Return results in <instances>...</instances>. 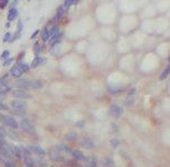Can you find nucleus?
<instances>
[{
	"label": "nucleus",
	"mask_w": 170,
	"mask_h": 167,
	"mask_svg": "<svg viewBox=\"0 0 170 167\" xmlns=\"http://www.w3.org/2000/svg\"><path fill=\"white\" fill-rule=\"evenodd\" d=\"M0 123H2L4 126H7V127L11 128V129H17L18 128V123L13 117L8 116V115H4L1 113H0Z\"/></svg>",
	"instance_id": "nucleus-1"
},
{
	"label": "nucleus",
	"mask_w": 170,
	"mask_h": 167,
	"mask_svg": "<svg viewBox=\"0 0 170 167\" xmlns=\"http://www.w3.org/2000/svg\"><path fill=\"white\" fill-rule=\"evenodd\" d=\"M20 127L21 129L26 132L27 134H30V135H35L36 134V128H35V125L27 118H24L21 119L20 121Z\"/></svg>",
	"instance_id": "nucleus-2"
},
{
	"label": "nucleus",
	"mask_w": 170,
	"mask_h": 167,
	"mask_svg": "<svg viewBox=\"0 0 170 167\" xmlns=\"http://www.w3.org/2000/svg\"><path fill=\"white\" fill-rule=\"evenodd\" d=\"M78 144H80V146H82L83 148H86V149H91V148H94V147H95L94 140L91 139L89 137H82L81 139L78 140Z\"/></svg>",
	"instance_id": "nucleus-3"
},
{
	"label": "nucleus",
	"mask_w": 170,
	"mask_h": 167,
	"mask_svg": "<svg viewBox=\"0 0 170 167\" xmlns=\"http://www.w3.org/2000/svg\"><path fill=\"white\" fill-rule=\"evenodd\" d=\"M109 113L114 118H120L123 114V108L118 106V105H111L110 108H109Z\"/></svg>",
	"instance_id": "nucleus-4"
},
{
	"label": "nucleus",
	"mask_w": 170,
	"mask_h": 167,
	"mask_svg": "<svg viewBox=\"0 0 170 167\" xmlns=\"http://www.w3.org/2000/svg\"><path fill=\"white\" fill-rule=\"evenodd\" d=\"M10 107L13 108L15 110H18V112H24L27 107V105H26L25 101H22V100H19V99H13L11 103H10Z\"/></svg>",
	"instance_id": "nucleus-5"
},
{
	"label": "nucleus",
	"mask_w": 170,
	"mask_h": 167,
	"mask_svg": "<svg viewBox=\"0 0 170 167\" xmlns=\"http://www.w3.org/2000/svg\"><path fill=\"white\" fill-rule=\"evenodd\" d=\"M13 96L16 98V99H28V98H30V95L28 94L27 92H25L24 89H15V90H13Z\"/></svg>",
	"instance_id": "nucleus-6"
},
{
	"label": "nucleus",
	"mask_w": 170,
	"mask_h": 167,
	"mask_svg": "<svg viewBox=\"0 0 170 167\" xmlns=\"http://www.w3.org/2000/svg\"><path fill=\"white\" fill-rule=\"evenodd\" d=\"M27 148H28V150H29L30 153H34V154H36L37 156H39V157H42V156L45 155L44 148L40 147L39 145H30V146H28Z\"/></svg>",
	"instance_id": "nucleus-7"
},
{
	"label": "nucleus",
	"mask_w": 170,
	"mask_h": 167,
	"mask_svg": "<svg viewBox=\"0 0 170 167\" xmlns=\"http://www.w3.org/2000/svg\"><path fill=\"white\" fill-rule=\"evenodd\" d=\"M136 88H132L131 90L129 92V94H128V96H127V99H125V106H127V107H130V106L133 105V103H134V95H136Z\"/></svg>",
	"instance_id": "nucleus-8"
},
{
	"label": "nucleus",
	"mask_w": 170,
	"mask_h": 167,
	"mask_svg": "<svg viewBox=\"0 0 170 167\" xmlns=\"http://www.w3.org/2000/svg\"><path fill=\"white\" fill-rule=\"evenodd\" d=\"M8 148L10 150V153L13 155V157H16V158H21V150L19 148V146L17 145H8Z\"/></svg>",
	"instance_id": "nucleus-9"
},
{
	"label": "nucleus",
	"mask_w": 170,
	"mask_h": 167,
	"mask_svg": "<svg viewBox=\"0 0 170 167\" xmlns=\"http://www.w3.org/2000/svg\"><path fill=\"white\" fill-rule=\"evenodd\" d=\"M44 86V81L40 79H31L29 80V88L31 89H40Z\"/></svg>",
	"instance_id": "nucleus-10"
},
{
	"label": "nucleus",
	"mask_w": 170,
	"mask_h": 167,
	"mask_svg": "<svg viewBox=\"0 0 170 167\" xmlns=\"http://www.w3.org/2000/svg\"><path fill=\"white\" fill-rule=\"evenodd\" d=\"M69 155H72L74 158H76L77 160H84L85 157H84V154L82 153V151H80V150L77 149H71V153H69Z\"/></svg>",
	"instance_id": "nucleus-11"
},
{
	"label": "nucleus",
	"mask_w": 170,
	"mask_h": 167,
	"mask_svg": "<svg viewBox=\"0 0 170 167\" xmlns=\"http://www.w3.org/2000/svg\"><path fill=\"white\" fill-rule=\"evenodd\" d=\"M51 160H55V162L63 160V158H62V155L60 154V151L57 150V148H54V149L51 151Z\"/></svg>",
	"instance_id": "nucleus-12"
},
{
	"label": "nucleus",
	"mask_w": 170,
	"mask_h": 167,
	"mask_svg": "<svg viewBox=\"0 0 170 167\" xmlns=\"http://www.w3.org/2000/svg\"><path fill=\"white\" fill-rule=\"evenodd\" d=\"M10 75L13 76V77H15V78H19L22 75V71H21V69L18 66H13L10 69Z\"/></svg>",
	"instance_id": "nucleus-13"
},
{
	"label": "nucleus",
	"mask_w": 170,
	"mask_h": 167,
	"mask_svg": "<svg viewBox=\"0 0 170 167\" xmlns=\"http://www.w3.org/2000/svg\"><path fill=\"white\" fill-rule=\"evenodd\" d=\"M77 137H78V135H77V133L74 132V130H69V132L66 133V135H65V138H66L67 140H69V142H75L77 139Z\"/></svg>",
	"instance_id": "nucleus-14"
},
{
	"label": "nucleus",
	"mask_w": 170,
	"mask_h": 167,
	"mask_svg": "<svg viewBox=\"0 0 170 167\" xmlns=\"http://www.w3.org/2000/svg\"><path fill=\"white\" fill-rule=\"evenodd\" d=\"M17 16H18V10L16 8H11L10 10H9L8 16H7V18H8V21H9V22H11V21L15 20V19L17 18Z\"/></svg>",
	"instance_id": "nucleus-15"
},
{
	"label": "nucleus",
	"mask_w": 170,
	"mask_h": 167,
	"mask_svg": "<svg viewBox=\"0 0 170 167\" xmlns=\"http://www.w3.org/2000/svg\"><path fill=\"white\" fill-rule=\"evenodd\" d=\"M16 85L21 88H29V80L28 79H19L16 81Z\"/></svg>",
	"instance_id": "nucleus-16"
},
{
	"label": "nucleus",
	"mask_w": 170,
	"mask_h": 167,
	"mask_svg": "<svg viewBox=\"0 0 170 167\" xmlns=\"http://www.w3.org/2000/svg\"><path fill=\"white\" fill-rule=\"evenodd\" d=\"M10 92V86L8 84H0V95H6Z\"/></svg>",
	"instance_id": "nucleus-17"
},
{
	"label": "nucleus",
	"mask_w": 170,
	"mask_h": 167,
	"mask_svg": "<svg viewBox=\"0 0 170 167\" xmlns=\"http://www.w3.org/2000/svg\"><path fill=\"white\" fill-rule=\"evenodd\" d=\"M44 61H45V60L42 59L40 57H35L34 60H33V63H31V65H30V67H31V68H37V67H38L42 63H44Z\"/></svg>",
	"instance_id": "nucleus-18"
},
{
	"label": "nucleus",
	"mask_w": 170,
	"mask_h": 167,
	"mask_svg": "<svg viewBox=\"0 0 170 167\" xmlns=\"http://www.w3.org/2000/svg\"><path fill=\"white\" fill-rule=\"evenodd\" d=\"M103 165L104 167H114V162L111 157H105L103 159Z\"/></svg>",
	"instance_id": "nucleus-19"
},
{
	"label": "nucleus",
	"mask_w": 170,
	"mask_h": 167,
	"mask_svg": "<svg viewBox=\"0 0 170 167\" xmlns=\"http://www.w3.org/2000/svg\"><path fill=\"white\" fill-rule=\"evenodd\" d=\"M49 38H51V33H49V29H48L47 27H45V29H44V31H42V41H47Z\"/></svg>",
	"instance_id": "nucleus-20"
},
{
	"label": "nucleus",
	"mask_w": 170,
	"mask_h": 167,
	"mask_svg": "<svg viewBox=\"0 0 170 167\" xmlns=\"http://www.w3.org/2000/svg\"><path fill=\"white\" fill-rule=\"evenodd\" d=\"M64 13H65V8H64V6L62 4V6H60L58 8H57V13H56V19L58 20V19H60L62 17L64 16Z\"/></svg>",
	"instance_id": "nucleus-21"
},
{
	"label": "nucleus",
	"mask_w": 170,
	"mask_h": 167,
	"mask_svg": "<svg viewBox=\"0 0 170 167\" xmlns=\"http://www.w3.org/2000/svg\"><path fill=\"white\" fill-rule=\"evenodd\" d=\"M42 46L39 45V42H35L34 44V52L36 57H39V54L42 52Z\"/></svg>",
	"instance_id": "nucleus-22"
},
{
	"label": "nucleus",
	"mask_w": 170,
	"mask_h": 167,
	"mask_svg": "<svg viewBox=\"0 0 170 167\" xmlns=\"http://www.w3.org/2000/svg\"><path fill=\"white\" fill-rule=\"evenodd\" d=\"M78 4V1H77V0H65L63 6H64V8L66 9V8H68V7L73 6V4Z\"/></svg>",
	"instance_id": "nucleus-23"
},
{
	"label": "nucleus",
	"mask_w": 170,
	"mask_h": 167,
	"mask_svg": "<svg viewBox=\"0 0 170 167\" xmlns=\"http://www.w3.org/2000/svg\"><path fill=\"white\" fill-rule=\"evenodd\" d=\"M168 75H169V66L167 67L165 70L162 71L161 74H160V76H159V79L160 80H165L168 77Z\"/></svg>",
	"instance_id": "nucleus-24"
},
{
	"label": "nucleus",
	"mask_w": 170,
	"mask_h": 167,
	"mask_svg": "<svg viewBox=\"0 0 170 167\" xmlns=\"http://www.w3.org/2000/svg\"><path fill=\"white\" fill-rule=\"evenodd\" d=\"M18 67L20 68L22 72H24V71H28V70L30 69V66L28 65V64H26V63H19Z\"/></svg>",
	"instance_id": "nucleus-25"
},
{
	"label": "nucleus",
	"mask_w": 170,
	"mask_h": 167,
	"mask_svg": "<svg viewBox=\"0 0 170 167\" xmlns=\"http://www.w3.org/2000/svg\"><path fill=\"white\" fill-rule=\"evenodd\" d=\"M25 164L29 167H34V160L30 156H25Z\"/></svg>",
	"instance_id": "nucleus-26"
},
{
	"label": "nucleus",
	"mask_w": 170,
	"mask_h": 167,
	"mask_svg": "<svg viewBox=\"0 0 170 167\" xmlns=\"http://www.w3.org/2000/svg\"><path fill=\"white\" fill-rule=\"evenodd\" d=\"M0 58H1V60H7L8 58H10V52H9L8 50H4V52L1 54V56H0Z\"/></svg>",
	"instance_id": "nucleus-27"
},
{
	"label": "nucleus",
	"mask_w": 170,
	"mask_h": 167,
	"mask_svg": "<svg viewBox=\"0 0 170 167\" xmlns=\"http://www.w3.org/2000/svg\"><path fill=\"white\" fill-rule=\"evenodd\" d=\"M49 33H51V36H54V35H56V33H60V27L57 25L54 26V27L51 28V30H49Z\"/></svg>",
	"instance_id": "nucleus-28"
},
{
	"label": "nucleus",
	"mask_w": 170,
	"mask_h": 167,
	"mask_svg": "<svg viewBox=\"0 0 170 167\" xmlns=\"http://www.w3.org/2000/svg\"><path fill=\"white\" fill-rule=\"evenodd\" d=\"M86 167H98L95 158H89V163H87V166Z\"/></svg>",
	"instance_id": "nucleus-29"
},
{
	"label": "nucleus",
	"mask_w": 170,
	"mask_h": 167,
	"mask_svg": "<svg viewBox=\"0 0 170 167\" xmlns=\"http://www.w3.org/2000/svg\"><path fill=\"white\" fill-rule=\"evenodd\" d=\"M13 60H15V59H13V57H10V58H8L7 60H4V67L10 66V65L13 63Z\"/></svg>",
	"instance_id": "nucleus-30"
},
{
	"label": "nucleus",
	"mask_w": 170,
	"mask_h": 167,
	"mask_svg": "<svg viewBox=\"0 0 170 167\" xmlns=\"http://www.w3.org/2000/svg\"><path fill=\"white\" fill-rule=\"evenodd\" d=\"M11 37H13V35L10 33H7L6 35L4 36V42H8L10 41V39H11Z\"/></svg>",
	"instance_id": "nucleus-31"
},
{
	"label": "nucleus",
	"mask_w": 170,
	"mask_h": 167,
	"mask_svg": "<svg viewBox=\"0 0 170 167\" xmlns=\"http://www.w3.org/2000/svg\"><path fill=\"white\" fill-rule=\"evenodd\" d=\"M22 28H24V24H22V21L19 20L17 24V33H20L21 31H22Z\"/></svg>",
	"instance_id": "nucleus-32"
},
{
	"label": "nucleus",
	"mask_w": 170,
	"mask_h": 167,
	"mask_svg": "<svg viewBox=\"0 0 170 167\" xmlns=\"http://www.w3.org/2000/svg\"><path fill=\"white\" fill-rule=\"evenodd\" d=\"M111 145H112L113 148H116L120 145V142L118 139H111Z\"/></svg>",
	"instance_id": "nucleus-33"
},
{
	"label": "nucleus",
	"mask_w": 170,
	"mask_h": 167,
	"mask_svg": "<svg viewBox=\"0 0 170 167\" xmlns=\"http://www.w3.org/2000/svg\"><path fill=\"white\" fill-rule=\"evenodd\" d=\"M6 136H7V132L4 130V128H2V127L0 126V138H2V139H4Z\"/></svg>",
	"instance_id": "nucleus-34"
},
{
	"label": "nucleus",
	"mask_w": 170,
	"mask_h": 167,
	"mask_svg": "<svg viewBox=\"0 0 170 167\" xmlns=\"http://www.w3.org/2000/svg\"><path fill=\"white\" fill-rule=\"evenodd\" d=\"M8 4H9L8 0H0V8L1 9L6 8V6H7Z\"/></svg>",
	"instance_id": "nucleus-35"
},
{
	"label": "nucleus",
	"mask_w": 170,
	"mask_h": 167,
	"mask_svg": "<svg viewBox=\"0 0 170 167\" xmlns=\"http://www.w3.org/2000/svg\"><path fill=\"white\" fill-rule=\"evenodd\" d=\"M19 37H20V33H17L16 35H13V37H11V39H10V42H13V41H16L17 39H19Z\"/></svg>",
	"instance_id": "nucleus-36"
},
{
	"label": "nucleus",
	"mask_w": 170,
	"mask_h": 167,
	"mask_svg": "<svg viewBox=\"0 0 170 167\" xmlns=\"http://www.w3.org/2000/svg\"><path fill=\"white\" fill-rule=\"evenodd\" d=\"M4 165V167H16L15 166V164H13V162H10V160H6Z\"/></svg>",
	"instance_id": "nucleus-37"
},
{
	"label": "nucleus",
	"mask_w": 170,
	"mask_h": 167,
	"mask_svg": "<svg viewBox=\"0 0 170 167\" xmlns=\"http://www.w3.org/2000/svg\"><path fill=\"white\" fill-rule=\"evenodd\" d=\"M85 126V120H80L76 123V127H78V128H83Z\"/></svg>",
	"instance_id": "nucleus-38"
},
{
	"label": "nucleus",
	"mask_w": 170,
	"mask_h": 167,
	"mask_svg": "<svg viewBox=\"0 0 170 167\" xmlns=\"http://www.w3.org/2000/svg\"><path fill=\"white\" fill-rule=\"evenodd\" d=\"M0 110H8V106L2 101H0Z\"/></svg>",
	"instance_id": "nucleus-39"
},
{
	"label": "nucleus",
	"mask_w": 170,
	"mask_h": 167,
	"mask_svg": "<svg viewBox=\"0 0 170 167\" xmlns=\"http://www.w3.org/2000/svg\"><path fill=\"white\" fill-rule=\"evenodd\" d=\"M38 33H39V30H38V29L35 30L34 33L31 35V37H30V38H31V39H35V38H36V37H37V36H38Z\"/></svg>",
	"instance_id": "nucleus-40"
},
{
	"label": "nucleus",
	"mask_w": 170,
	"mask_h": 167,
	"mask_svg": "<svg viewBox=\"0 0 170 167\" xmlns=\"http://www.w3.org/2000/svg\"><path fill=\"white\" fill-rule=\"evenodd\" d=\"M17 4H18V1H13V2H11V8H15V6H16Z\"/></svg>",
	"instance_id": "nucleus-41"
},
{
	"label": "nucleus",
	"mask_w": 170,
	"mask_h": 167,
	"mask_svg": "<svg viewBox=\"0 0 170 167\" xmlns=\"http://www.w3.org/2000/svg\"><path fill=\"white\" fill-rule=\"evenodd\" d=\"M24 55H25V52H21V54H20V56L18 57V61H19V60H21V59H22V57H24Z\"/></svg>",
	"instance_id": "nucleus-42"
},
{
	"label": "nucleus",
	"mask_w": 170,
	"mask_h": 167,
	"mask_svg": "<svg viewBox=\"0 0 170 167\" xmlns=\"http://www.w3.org/2000/svg\"><path fill=\"white\" fill-rule=\"evenodd\" d=\"M4 162H6V160H4V159L2 158L1 156H0V163H4Z\"/></svg>",
	"instance_id": "nucleus-43"
},
{
	"label": "nucleus",
	"mask_w": 170,
	"mask_h": 167,
	"mask_svg": "<svg viewBox=\"0 0 170 167\" xmlns=\"http://www.w3.org/2000/svg\"><path fill=\"white\" fill-rule=\"evenodd\" d=\"M6 27L9 28V27H10V22H7V24H6Z\"/></svg>",
	"instance_id": "nucleus-44"
}]
</instances>
